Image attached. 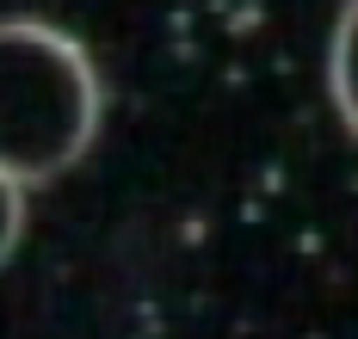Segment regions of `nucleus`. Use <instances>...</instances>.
<instances>
[{
	"instance_id": "f257e3e1",
	"label": "nucleus",
	"mask_w": 358,
	"mask_h": 339,
	"mask_svg": "<svg viewBox=\"0 0 358 339\" xmlns=\"http://www.w3.org/2000/svg\"><path fill=\"white\" fill-rule=\"evenodd\" d=\"M106 86L80 43L50 19H0V173L43 186L93 149Z\"/></svg>"
},
{
	"instance_id": "f03ea898",
	"label": "nucleus",
	"mask_w": 358,
	"mask_h": 339,
	"mask_svg": "<svg viewBox=\"0 0 358 339\" xmlns=\"http://www.w3.org/2000/svg\"><path fill=\"white\" fill-rule=\"evenodd\" d=\"M327 93H334L340 123L358 136V0H346L340 19H334V43H327Z\"/></svg>"
},
{
	"instance_id": "7ed1b4c3",
	"label": "nucleus",
	"mask_w": 358,
	"mask_h": 339,
	"mask_svg": "<svg viewBox=\"0 0 358 339\" xmlns=\"http://www.w3.org/2000/svg\"><path fill=\"white\" fill-rule=\"evenodd\" d=\"M19 234H25V186L0 173V265L13 259V247H19Z\"/></svg>"
}]
</instances>
